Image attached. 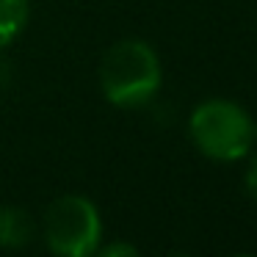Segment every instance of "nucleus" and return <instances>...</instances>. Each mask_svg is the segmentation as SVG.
Masks as SVG:
<instances>
[{
  "instance_id": "obj_8",
  "label": "nucleus",
  "mask_w": 257,
  "mask_h": 257,
  "mask_svg": "<svg viewBox=\"0 0 257 257\" xmlns=\"http://www.w3.org/2000/svg\"><path fill=\"white\" fill-rule=\"evenodd\" d=\"M254 136H257V127H254Z\"/></svg>"
},
{
  "instance_id": "obj_1",
  "label": "nucleus",
  "mask_w": 257,
  "mask_h": 257,
  "mask_svg": "<svg viewBox=\"0 0 257 257\" xmlns=\"http://www.w3.org/2000/svg\"><path fill=\"white\" fill-rule=\"evenodd\" d=\"M158 53L141 39H122L105 53L100 64L102 94L116 108H141L161 89Z\"/></svg>"
},
{
  "instance_id": "obj_7",
  "label": "nucleus",
  "mask_w": 257,
  "mask_h": 257,
  "mask_svg": "<svg viewBox=\"0 0 257 257\" xmlns=\"http://www.w3.org/2000/svg\"><path fill=\"white\" fill-rule=\"evenodd\" d=\"M246 191H249V196L257 202V161H254V166L249 169V174H246Z\"/></svg>"
},
{
  "instance_id": "obj_6",
  "label": "nucleus",
  "mask_w": 257,
  "mask_h": 257,
  "mask_svg": "<svg viewBox=\"0 0 257 257\" xmlns=\"http://www.w3.org/2000/svg\"><path fill=\"white\" fill-rule=\"evenodd\" d=\"M100 254H105V257H113V254H130L133 257L136 254V246H127V243H111V246H105V249H97Z\"/></svg>"
},
{
  "instance_id": "obj_4",
  "label": "nucleus",
  "mask_w": 257,
  "mask_h": 257,
  "mask_svg": "<svg viewBox=\"0 0 257 257\" xmlns=\"http://www.w3.org/2000/svg\"><path fill=\"white\" fill-rule=\"evenodd\" d=\"M31 17L28 0H0V47H9L25 31Z\"/></svg>"
},
{
  "instance_id": "obj_3",
  "label": "nucleus",
  "mask_w": 257,
  "mask_h": 257,
  "mask_svg": "<svg viewBox=\"0 0 257 257\" xmlns=\"http://www.w3.org/2000/svg\"><path fill=\"white\" fill-rule=\"evenodd\" d=\"M102 221L94 202L69 194L50 205L45 218V240L61 257H89L100 249Z\"/></svg>"
},
{
  "instance_id": "obj_5",
  "label": "nucleus",
  "mask_w": 257,
  "mask_h": 257,
  "mask_svg": "<svg viewBox=\"0 0 257 257\" xmlns=\"http://www.w3.org/2000/svg\"><path fill=\"white\" fill-rule=\"evenodd\" d=\"M34 224L17 207H0V246H23L28 243Z\"/></svg>"
},
{
  "instance_id": "obj_2",
  "label": "nucleus",
  "mask_w": 257,
  "mask_h": 257,
  "mask_svg": "<svg viewBox=\"0 0 257 257\" xmlns=\"http://www.w3.org/2000/svg\"><path fill=\"white\" fill-rule=\"evenodd\" d=\"M188 130L202 155L232 163L249 155L254 141V122L232 100H205L194 108Z\"/></svg>"
}]
</instances>
